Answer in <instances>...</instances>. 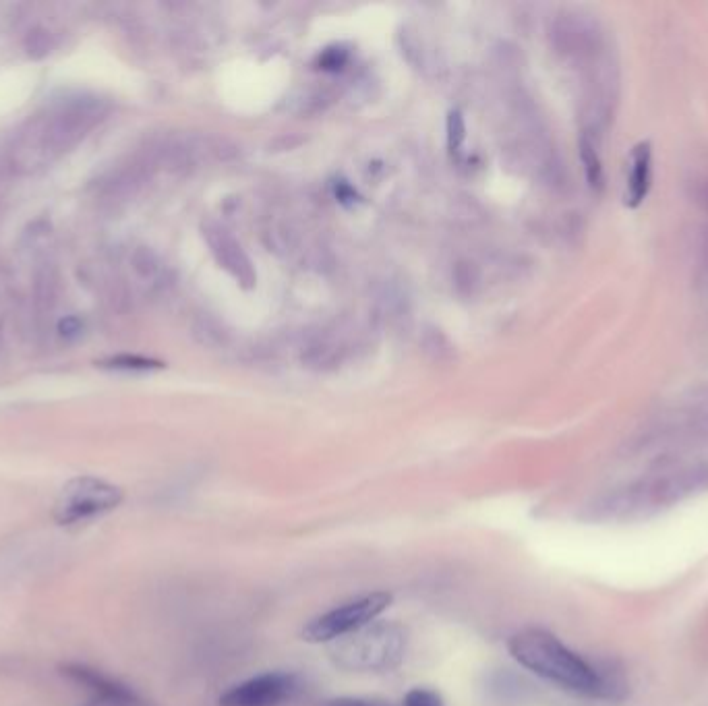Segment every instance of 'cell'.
<instances>
[{
	"label": "cell",
	"mask_w": 708,
	"mask_h": 706,
	"mask_svg": "<svg viewBox=\"0 0 708 706\" xmlns=\"http://www.w3.org/2000/svg\"><path fill=\"white\" fill-rule=\"evenodd\" d=\"M508 649L524 669L574 696L622 700L626 694L622 673L588 661L547 630H522L510 638Z\"/></svg>",
	"instance_id": "1"
},
{
	"label": "cell",
	"mask_w": 708,
	"mask_h": 706,
	"mask_svg": "<svg viewBox=\"0 0 708 706\" xmlns=\"http://www.w3.org/2000/svg\"><path fill=\"white\" fill-rule=\"evenodd\" d=\"M408 632L396 622H371L334 640L332 659L346 671L383 673L396 669L406 655Z\"/></svg>",
	"instance_id": "2"
},
{
	"label": "cell",
	"mask_w": 708,
	"mask_h": 706,
	"mask_svg": "<svg viewBox=\"0 0 708 706\" xmlns=\"http://www.w3.org/2000/svg\"><path fill=\"white\" fill-rule=\"evenodd\" d=\"M123 489L104 479L77 477L58 493L52 518L61 526H81L116 510L123 502Z\"/></svg>",
	"instance_id": "3"
},
{
	"label": "cell",
	"mask_w": 708,
	"mask_h": 706,
	"mask_svg": "<svg viewBox=\"0 0 708 706\" xmlns=\"http://www.w3.org/2000/svg\"><path fill=\"white\" fill-rule=\"evenodd\" d=\"M392 593L377 591L354 601H348L328 613L317 615L303 628V640L307 642H334L342 636L361 630L375 622L392 603Z\"/></svg>",
	"instance_id": "4"
},
{
	"label": "cell",
	"mask_w": 708,
	"mask_h": 706,
	"mask_svg": "<svg viewBox=\"0 0 708 706\" xmlns=\"http://www.w3.org/2000/svg\"><path fill=\"white\" fill-rule=\"evenodd\" d=\"M555 50L572 63H597L603 52V36L593 19L578 13L559 15L551 27Z\"/></svg>",
	"instance_id": "5"
},
{
	"label": "cell",
	"mask_w": 708,
	"mask_h": 706,
	"mask_svg": "<svg viewBox=\"0 0 708 706\" xmlns=\"http://www.w3.org/2000/svg\"><path fill=\"white\" fill-rule=\"evenodd\" d=\"M299 692L297 675L268 671L232 686L220 696V706H282Z\"/></svg>",
	"instance_id": "6"
},
{
	"label": "cell",
	"mask_w": 708,
	"mask_h": 706,
	"mask_svg": "<svg viewBox=\"0 0 708 706\" xmlns=\"http://www.w3.org/2000/svg\"><path fill=\"white\" fill-rule=\"evenodd\" d=\"M203 239L210 245L218 266L224 268L241 286L251 288L257 282V274L249 255L245 253L243 245L232 237L230 230L216 222H208L203 224Z\"/></svg>",
	"instance_id": "7"
},
{
	"label": "cell",
	"mask_w": 708,
	"mask_h": 706,
	"mask_svg": "<svg viewBox=\"0 0 708 706\" xmlns=\"http://www.w3.org/2000/svg\"><path fill=\"white\" fill-rule=\"evenodd\" d=\"M63 675H67L71 682L90 690L100 706H143L131 688L108 678V675L98 669L81 663H67L63 665Z\"/></svg>",
	"instance_id": "8"
},
{
	"label": "cell",
	"mask_w": 708,
	"mask_h": 706,
	"mask_svg": "<svg viewBox=\"0 0 708 706\" xmlns=\"http://www.w3.org/2000/svg\"><path fill=\"white\" fill-rule=\"evenodd\" d=\"M653 187V147L648 141H642L634 147L630 156V174L626 183L624 203L636 210L646 201Z\"/></svg>",
	"instance_id": "9"
},
{
	"label": "cell",
	"mask_w": 708,
	"mask_h": 706,
	"mask_svg": "<svg viewBox=\"0 0 708 706\" xmlns=\"http://www.w3.org/2000/svg\"><path fill=\"white\" fill-rule=\"evenodd\" d=\"M344 350H346V346L336 334H332V332H315L303 344L301 361L309 369H317V371L334 369L342 361Z\"/></svg>",
	"instance_id": "10"
},
{
	"label": "cell",
	"mask_w": 708,
	"mask_h": 706,
	"mask_svg": "<svg viewBox=\"0 0 708 706\" xmlns=\"http://www.w3.org/2000/svg\"><path fill=\"white\" fill-rule=\"evenodd\" d=\"M423 355L435 365H450L456 361V346L444 330L437 326H425L419 338Z\"/></svg>",
	"instance_id": "11"
},
{
	"label": "cell",
	"mask_w": 708,
	"mask_h": 706,
	"mask_svg": "<svg viewBox=\"0 0 708 706\" xmlns=\"http://www.w3.org/2000/svg\"><path fill=\"white\" fill-rule=\"evenodd\" d=\"M580 162L584 168V176L586 183L590 189H603L605 183V174H603V162L599 156V145H597V133L590 131H582L580 135Z\"/></svg>",
	"instance_id": "12"
},
{
	"label": "cell",
	"mask_w": 708,
	"mask_h": 706,
	"mask_svg": "<svg viewBox=\"0 0 708 706\" xmlns=\"http://www.w3.org/2000/svg\"><path fill=\"white\" fill-rule=\"evenodd\" d=\"M375 309L386 323H398L408 315V301L396 284H383L375 297Z\"/></svg>",
	"instance_id": "13"
},
{
	"label": "cell",
	"mask_w": 708,
	"mask_h": 706,
	"mask_svg": "<svg viewBox=\"0 0 708 706\" xmlns=\"http://www.w3.org/2000/svg\"><path fill=\"white\" fill-rule=\"evenodd\" d=\"M133 268L145 282H150V284H160L162 278L166 276L164 263L158 259V255H154L152 251H147V249H137V253L133 257Z\"/></svg>",
	"instance_id": "14"
},
{
	"label": "cell",
	"mask_w": 708,
	"mask_h": 706,
	"mask_svg": "<svg viewBox=\"0 0 708 706\" xmlns=\"http://www.w3.org/2000/svg\"><path fill=\"white\" fill-rule=\"evenodd\" d=\"M452 280H454V290L460 294L462 299H468L475 294L477 286H479V270L472 261H458L452 272Z\"/></svg>",
	"instance_id": "15"
},
{
	"label": "cell",
	"mask_w": 708,
	"mask_h": 706,
	"mask_svg": "<svg viewBox=\"0 0 708 706\" xmlns=\"http://www.w3.org/2000/svg\"><path fill=\"white\" fill-rule=\"evenodd\" d=\"M193 334L203 346H210V348L222 346L226 342V336H228L226 330L214 319H201L195 326Z\"/></svg>",
	"instance_id": "16"
},
{
	"label": "cell",
	"mask_w": 708,
	"mask_h": 706,
	"mask_svg": "<svg viewBox=\"0 0 708 706\" xmlns=\"http://www.w3.org/2000/svg\"><path fill=\"white\" fill-rule=\"evenodd\" d=\"M446 129H448V145H450V150H452V152H458L460 145H462L464 139H466V125H464V119H462V114H460L458 110H452V112L448 114Z\"/></svg>",
	"instance_id": "17"
},
{
	"label": "cell",
	"mask_w": 708,
	"mask_h": 706,
	"mask_svg": "<svg viewBox=\"0 0 708 706\" xmlns=\"http://www.w3.org/2000/svg\"><path fill=\"white\" fill-rule=\"evenodd\" d=\"M404 706H444V698L435 690L415 688L404 696Z\"/></svg>",
	"instance_id": "18"
},
{
	"label": "cell",
	"mask_w": 708,
	"mask_h": 706,
	"mask_svg": "<svg viewBox=\"0 0 708 706\" xmlns=\"http://www.w3.org/2000/svg\"><path fill=\"white\" fill-rule=\"evenodd\" d=\"M112 369H125V371H143V369H154L160 367V363L143 359V357H116L110 361Z\"/></svg>",
	"instance_id": "19"
},
{
	"label": "cell",
	"mask_w": 708,
	"mask_h": 706,
	"mask_svg": "<svg viewBox=\"0 0 708 706\" xmlns=\"http://www.w3.org/2000/svg\"><path fill=\"white\" fill-rule=\"evenodd\" d=\"M326 706H390V704L365 700V698H336V700L326 702Z\"/></svg>",
	"instance_id": "20"
},
{
	"label": "cell",
	"mask_w": 708,
	"mask_h": 706,
	"mask_svg": "<svg viewBox=\"0 0 708 706\" xmlns=\"http://www.w3.org/2000/svg\"><path fill=\"white\" fill-rule=\"evenodd\" d=\"M700 201L706 205V208H708V185L704 187V191L700 193Z\"/></svg>",
	"instance_id": "21"
}]
</instances>
